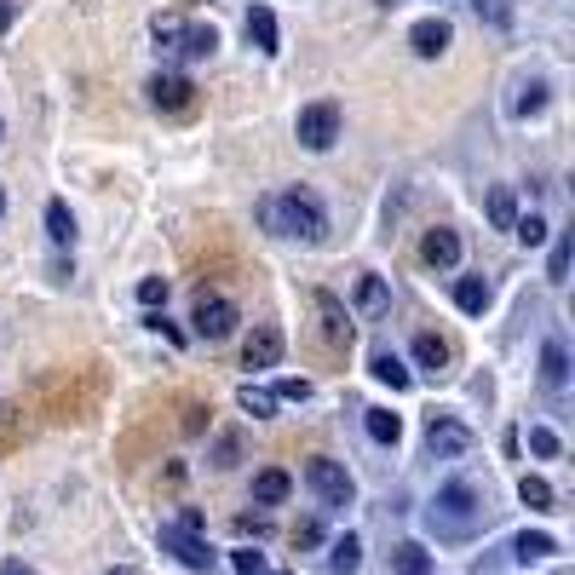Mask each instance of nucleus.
<instances>
[{
	"mask_svg": "<svg viewBox=\"0 0 575 575\" xmlns=\"http://www.w3.org/2000/svg\"><path fill=\"white\" fill-rule=\"evenodd\" d=\"M259 225L282 236V242H322L328 236V213L311 190H276V196H259Z\"/></svg>",
	"mask_w": 575,
	"mask_h": 575,
	"instance_id": "f257e3e1",
	"label": "nucleus"
},
{
	"mask_svg": "<svg viewBox=\"0 0 575 575\" xmlns=\"http://www.w3.org/2000/svg\"><path fill=\"white\" fill-rule=\"evenodd\" d=\"M426 518H432V529L443 535V541H466V535L489 518V495H483L472 478H455V483L437 489V501H432Z\"/></svg>",
	"mask_w": 575,
	"mask_h": 575,
	"instance_id": "f03ea898",
	"label": "nucleus"
},
{
	"mask_svg": "<svg viewBox=\"0 0 575 575\" xmlns=\"http://www.w3.org/2000/svg\"><path fill=\"white\" fill-rule=\"evenodd\" d=\"M190 328H196V340H230L236 334V305H230L225 294H196V305H190Z\"/></svg>",
	"mask_w": 575,
	"mask_h": 575,
	"instance_id": "7ed1b4c3",
	"label": "nucleus"
},
{
	"mask_svg": "<svg viewBox=\"0 0 575 575\" xmlns=\"http://www.w3.org/2000/svg\"><path fill=\"white\" fill-rule=\"evenodd\" d=\"M305 483L317 489L322 506H351V495H357V489H351V472H345L340 460H328V455L305 460Z\"/></svg>",
	"mask_w": 575,
	"mask_h": 575,
	"instance_id": "20e7f679",
	"label": "nucleus"
},
{
	"mask_svg": "<svg viewBox=\"0 0 575 575\" xmlns=\"http://www.w3.org/2000/svg\"><path fill=\"white\" fill-rule=\"evenodd\" d=\"M294 138L305 144V150H328L334 138H340V104H305L299 110V121H294Z\"/></svg>",
	"mask_w": 575,
	"mask_h": 575,
	"instance_id": "39448f33",
	"label": "nucleus"
},
{
	"mask_svg": "<svg viewBox=\"0 0 575 575\" xmlns=\"http://www.w3.org/2000/svg\"><path fill=\"white\" fill-rule=\"evenodd\" d=\"M150 104H156L161 115H184L190 104H196V87L184 81V75H173V69H161V75H150Z\"/></svg>",
	"mask_w": 575,
	"mask_h": 575,
	"instance_id": "423d86ee",
	"label": "nucleus"
},
{
	"mask_svg": "<svg viewBox=\"0 0 575 575\" xmlns=\"http://www.w3.org/2000/svg\"><path fill=\"white\" fill-rule=\"evenodd\" d=\"M282 363V328L276 322H259L248 334V345H242V368H253V374H265V368Z\"/></svg>",
	"mask_w": 575,
	"mask_h": 575,
	"instance_id": "0eeeda50",
	"label": "nucleus"
},
{
	"mask_svg": "<svg viewBox=\"0 0 575 575\" xmlns=\"http://www.w3.org/2000/svg\"><path fill=\"white\" fill-rule=\"evenodd\" d=\"M426 449H432L437 460H455L472 449V432L460 426V420H449V414H432V426H426Z\"/></svg>",
	"mask_w": 575,
	"mask_h": 575,
	"instance_id": "6e6552de",
	"label": "nucleus"
},
{
	"mask_svg": "<svg viewBox=\"0 0 575 575\" xmlns=\"http://www.w3.org/2000/svg\"><path fill=\"white\" fill-rule=\"evenodd\" d=\"M311 305H317V317H322V340L334 345V351H345V345H351V311H345L328 288H317V294H311Z\"/></svg>",
	"mask_w": 575,
	"mask_h": 575,
	"instance_id": "1a4fd4ad",
	"label": "nucleus"
},
{
	"mask_svg": "<svg viewBox=\"0 0 575 575\" xmlns=\"http://www.w3.org/2000/svg\"><path fill=\"white\" fill-rule=\"evenodd\" d=\"M161 547L173 552L184 570H196V575L213 570V552H207V541H202V535H190V529H161Z\"/></svg>",
	"mask_w": 575,
	"mask_h": 575,
	"instance_id": "9d476101",
	"label": "nucleus"
},
{
	"mask_svg": "<svg viewBox=\"0 0 575 575\" xmlns=\"http://www.w3.org/2000/svg\"><path fill=\"white\" fill-rule=\"evenodd\" d=\"M449 41H455V29L443 18H420L409 29V46H414V58H443L449 52Z\"/></svg>",
	"mask_w": 575,
	"mask_h": 575,
	"instance_id": "9b49d317",
	"label": "nucleus"
},
{
	"mask_svg": "<svg viewBox=\"0 0 575 575\" xmlns=\"http://www.w3.org/2000/svg\"><path fill=\"white\" fill-rule=\"evenodd\" d=\"M420 259H426L432 271H455V265H460V236H455L449 225L426 230V242H420Z\"/></svg>",
	"mask_w": 575,
	"mask_h": 575,
	"instance_id": "f8f14e48",
	"label": "nucleus"
},
{
	"mask_svg": "<svg viewBox=\"0 0 575 575\" xmlns=\"http://www.w3.org/2000/svg\"><path fill=\"white\" fill-rule=\"evenodd\" d=\"M368 374H374V380H380V386H391V391H409V368L397 363V351H386V345H380V351H374V357H368Z\"/></svg>",
	"mask_w": 575,
	"mask_h": 575,
	"instance_id": "ddd939ff",
	"label": "nucleus"
},
{
	"mask_svg": "<svg viewBox=\"0 0 575 575\" xmlns=\"http://www.w3.org/2000/svg\"><path fill=\"white\" fill-rule=\"evenodd\" d=\"M213 52H219V29L213 23H184L179 58H213Z\"/></svg>",
	"mask_w": 575,
	"mask_h": 575,
	"instance_id": "4468645a",
	"label": "nucleus"
},
{
	"mask_svg": "<svg viewBox=\"0 0 575 575\" xmlns=\"http://www.w3.org/2000/svg\"><path fill=\"white\" fill-rule=\"evenodd\" d=\"M288 489H294V483H288V472H282V466L253 472V501H259V506H282V501H288Z\"/></svg>",
	"mask_w": 575,
	"mask_h": 575,
	"instance_id": "2eb2a0df",
	"label": "nucleus"
},
{
	"mask_svg": "<svg viewBox=\"0 0 575 575\" xmlns=\"http://www.w3.org/2000/svg\"><path fill=\"white\" fill-rule=\"evenodd\" d=\"M489 299H495V288H489L483 276H460V282H455V305L466 311V317H483V311H489Z\"/></svg>",
	"mask_w": 575,
	"mask_h": 575,
	"instance_id": "dca6fc26",
	"label": "nucleus"
},
{
	"mask_svg": "<svg viewBox=\"0 0 575 575\" xmlns=\"http://www.w3.org/2000/svg\"><path fill=\"white\" fill-rule=\"evenodd\" d=\"M541 380H547L552 391L570 386V351H564V340H547V345H541Z\"/></svg>",
	"mask_w": 575,
	"mask_h": 575,
	"instance_id": "f3484780",
	"label": "nucleus"
},
{
	"mask_svg": "<svg viewBox=\"0 0 575 575\" xmlns=\"http://www.w3.org/2000/svg\"><path fill=\"white\" fill-rule=\"evenodd\" d=\"M248 41L259 46V52H282V35H276V12H271V6H253V12H248Z\"/></svg>",
	"mask_w": 575,
	"mask_h": 575,
	"instance_id": "a211bd4d",
	"label": "nucleus"
},
{
	"mask_svg": "<svg viewBox=\"0 0 575 575\" xmlns=\"http://www.w3.org/2000/svg\"><path fill=\"white\" fill-rule=\"evenodd\" d=\"M46 236H52V248H75V213L58 196L46 202Z\"/></svg>",
	"mask_w": 575,
	"mask_h": 575,
	"instance_id": "6ab92c4d",
	"label": "nucleus"
},
{
	"mask_svg": "<svg viewBox=\"0 0 575 575\" xmlns=\"http://www.w3.org/2000/svg\"><path fill=\"white\" fill-rule=\"evenodd\" d=\"M386 305H391V288H386V276L363 271V282H357V311H368V317H380Z\"/></svg>",
	"mask_w": 575,
	"mask_h": 575,
	"instance_id": "aec40b11",
	"label": "nucleus"
},
{
	"mask_svg": "<svg viewBox=\"0 0 575 575\" xmlns=\"http://www.w3.org/2000/svg\"><path fill=\"white\" fill-rule=\"evenodd\" d=\"M391 570L397 575H432V552L420 547V541H403V547H391Z\"/></svg>",
	"mask_w": 575,
	"mask_h": 575,
	"instance_id": "412c9836",
	"label": "nucleus"
},
{
	"mask_svg": "<svg viewBox=\"0 0 575 575\" xmlns=\"http://www.w3.org/2000/svg\"><path fill=\"white\" fill-rule=\"evenodd\" d=\"M483 213H489V225H495V230H512V219H518V196H512L506 184H495V190H489V202H483Z\"/></svg>",
	"mask_w": 575,
	"mask_h": 575,
	"instance_id": "4be33fe9",
	"label": "nucleus"
},
{
	"mask_svg": "<svg viewBox=\"0 0 575 575\" xmlns=\"http://www.w3.org/2000/svg\"><path fill=\"white\" fill-rule=\"evenodd\" d=\"M414 363L426 368V374H443L449 368V345L437 340V334H414Z\"/></svg>",
	"mask_w": 575,
	"mask_h": 575,
	"instance_id": "5701e85b",
	"label": "nucleus"
},
{
	"mask_svg": "<svg viewBox=\"0 0 575 575\" xmlns=\"http://www.w3.org/2000/svg\"><path fill=\"white\" fill-rule=\"evenodd\" d=\"M357 564H363V541H357V535H340V541L328 547V570H334V575H351Z\"/></svg>",
	"mask_w": 575,
	"mask_h": 575,
	"instance_id": "b1692460",
	"label": "nucleus"
},
{
	"mask_svg": "<svg viewBox=\"0 0 575 575\" xmlns=\"http://www.w3.org/2000/svg\"><path fill=\"white\" fill-rule=\"evenodd\" d=\"M363 426H368L374 443H397V437H403V420H397L391 409H363Z\"/></svg>",
	"mask_w": 575,
	"mask_h": 575,
	"instance_id": "393cba45",
	"label": "nucleus"
},
{
	"mask_svg": "<svg viewBox=\"0 0 575 575\" xmlns=\"http://www.w3.org/2000/svg\"><path fill=\"white\" fill-rule=\"evenodd\" d=\"M518 564H541V558H552V552H558V541H552V535H541V529H535V535H518Z\"/></svg>",
	"mask_w": 575,
	"mask_h": 575,
	"instance_id": "a878e982",
	"label": "nucleus"
},
{
	"mask_svg": "<svg viewBox=\"0 0 575 575\" xmlns=\"http://www.w3.org/2000/svg\"><path fill=\"white\" fill-rule=\"evenodd\" d=\"M512 236H518L524 248H541V242H547V219H541V213H518V219H512Z\"/></svg>",
	"mask_w": 575,
	"mask_h": 575,
	"instance_id": "bb28decb",
	"label": "nucleus"
},
{
	"mask_svg": "<svg viewBox=\"0 0 575 575\" xmlns=\"http://www.w3.org/2000/svg\"><path fill=\"white\" fill-rule=\"evenodd\" d=\"M518 501H524V506H535V512H547V506H552V483L529 472V478L518 483Z\"/></svg>",
	"mask_w": 575,
	"mask_h": 575,
	"instance_id": "cd10ccee",
	"label": "nucleus"
},
{
	"mask_svg": "<svg viewBox=\"0 0 575 575\" xmlns=\"http://www.w3.org/2000/svg\"><path fill=\"white\" fill-rule=\"evenodd\" d=\"M558 449H564V443H558V432H552V426H529V455L558 460Z\"/></svg>",
	"mask_w": 575,
	"mask_h": 575,
	"instance_id": "c85d7f7f",
	"label": "nucleus"
},
{
	"mask_svg": "<svg viewBox=\"0 0 575 575\" xmlns=\"http://www.w3.org/2000/svg\"><path fill=\"white\" fill-rule=\"evenodd\" d=\"M236 403H242V409H248L253 420H265V414H276V397H271V391H253V386H242V391H236Z\"/></svg>",
	"mask_w": 575,
	"mask_h": 575,
	"instance_id": "c756f323",
	"label": "nucleus"
},
{
	"mask_svg": "<svg viewBox=\"0 0 575 575\" xmlns=\"http://www.w3.org/2000/svg\"><path fill=\"white\" fill-rule=\"evenodd\" d=\"M570 253H575V242H570V236H558V242H552V265H547V282H564V276H570Z\"/></svg>",
	"mask_w": 575,
	"mask_h": 575,
	"instance_id": "7c9ffc66",
	"label": "nucleus"
},
{
	"mask_svg": "<svg viewBox=\"0 0 575 575\" xmlns=\"http://www.w3.org/2000/svg\"><path fill=\"white\" fill-rule=\"evenodd\" d=\"M150 29H156V41H161V52H179V35H184V23L173 18V12H161V18L150 23Z\"/></svg>",
	"mask_w": 575,
	"mask_h": 575,
	"instance_id": "2f4dec72",
	"label": "nucleus"
},
{
	"mask_svg": "<svg viewBox=\"0 0 575 575\" xmlns=\"http://www.w3.org/2000/svg\"><path fill=\"white\" fill-rule=\"evenodd\" d=\"M478 6V18L489 23V29H506L512 23V0H472Z\"/></svg>",
	"mask_w": 575,
	"mask_h": 575,
	"instance_id": "473e14b6",
	"label": "nucleus"
},
{
	"mask_svg": "<svg viewBox=\"0 0 575 575\" xmlns=\"http://www.w3.org/2000/svg\"><path fill=\"white\" fill-rule=\"evenodd\" d=\"M230 564H236V575H271L265 570V552H253V547H236L230 552Z\"/></svg>",
	"mask_w": 575,
	"mask_h": 575,
	"instance_id": "72a5a7b5",
	"label": "nucleus"
},
{
	"mask_svg": "<svg viewBox=\"0 0 575 575\" xmlns=\"http://www.w3.org/2000/svg\"><path fill=\"white\" fill-rule=\"evenodd\" d=\"M541 110H547V87H541V81H529L524 98H518V115H541Z\"/></svg>",
	"mask_w": 575,
	"mask_h": 575,
	"instance_id": "f704fd0d",
	"label": "nucleus"
},
{
	"mask_svg": "<svg viewBox=\"0 0 575 575\" xmlns=\"http://www.w3.org/2000/svg\"><path fill=\"white\" fill-rule=\"evenodd\" d=\"M138 299H144V305H167V282H161V276H144V282H138Z\"/></svg>",
	"mask_w": 575,
	"mask_h": 575,
	"instance_id": "c9c22d12",
	"label": "nucleus"
},
{
	"mask_svg": "<svg viewBox=\"0 0 575 575\" xmlns=\"http://www.w3.org/2000/svg\"><path fill=\"white\" fill-rule=\"evenodd\" d=\"M276 397H282V403H305V397H311V380H282Z\"/></svg>",
	"mask_w": 575,
	"mask_h": 575,
	"instance_id": "e433bc0d",
	"label": "nucleus"
},
{
	"mask_svg": "<svg viewBox=\"0 0 575 575\" xmlns=\"http://www.w3.org/2000/svg\"><path fill=\"white\" fill-rule=\"evenodd\" d=\"M150 328H156V334H167V340H173V345H184V334H179V328H173V322H167V317H161V311H150Z\"/></svg>",
	"mask_w": 575,
	"mask_h": 575,
	"instance_id": "4c0bfd02",
	"label": "nucleus"
},
{
	"mask_svg": "<svg viewBox=\"0 0 575 575\" xmlns=\"http://www.w3.org/2000/svg\"><path fill=\"white\" fill-rule=\"evenodd\" d=\"M179 529H190V535H202V512H196V506H184V518H179Z\"/></svg>",
	"mask_w": 575,
	"mask_h": 575,
	"instance_id": "58836bf2",
	"label": "nucleus"
},
{
	"mask_svg": "<svg viewBox=\"0 0 575 575\" xmlns=\"http://www.w3.org/2000/svg\"><path fill=\"white\" fill-rule=\"evenodd\" d=\"M236 529H242V535H265V518H248V512H242V518H236Z\"/></svg>",
	"mask_w": 575,
	"mask_h": 575,
	"instance_id": "ea45409f",
	"label": "nucleus"
},
{
	"mask_svg": "<svg viewBox=\"0 0 575 575\" xmlns=\"http://www.w3.org/2000/svg\"><path fill=\"white\" fill-rule=\"evenodd\" d=\"M0 575H35V570H29V564H18V558H6V564H0Z\"/></svg>",
	"mask_w": 575,
	"mask_h": 575,
	"instance_id": "a19ab883",
	"label": "nucleus"
},
{
	"mask_svg": "<svg viewBox=\"0 0 575 575\" xmlns=\"http://www.w3.org/2000/svg\"><path fill=\"white\" fill-rule=\"evenodd\" d=\"M12 18H18V12H12V0H0V35L12 29Z\"/></svg>",
	"mask_w": 575,
	"mask_h": 575,
	"instance_id": "79ce46f5",
	"label": "nucleus"
},
{
	"mask_svg": "<svg viewBox=\"0 0 575 575\" xmlns=\"http://www.w3.org/2000/svg\"><path fill=\"white\" fill-rule=\"evenodd\" d=\"M0 219H6V190H0Z\"/></svg>",
	"mask_w": 575,
	"mask_h": 575,
	"instance_id": "37998d69",
	"label": "nucleus"
},
{
	"mask_svg": "<svg viewBox=\"0 0 575 575\" xmlns=\"http://www.w3.org/2000/svg\"><path fill=\"white\" fill-rule=\"evenodd\" d=\"M104 575H138V570H104Z\"/></svg>",
	"mask_w": 575,
	"mask_h": 575,
	"instance_id": "c03bdc74",
	"label": "nucleus"
}]
</instances>
